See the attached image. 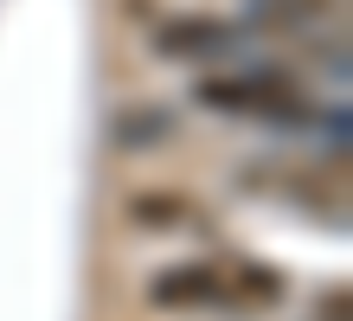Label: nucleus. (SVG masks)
<instances>
[{
	"label": "nucleus",
	"mask_w": 353,
	"mask_h": 321,
	"mask_svg": "<svg viewBox=\"0 0 353 321\" xmlns=\"http://www.w3.org/2000/svg\"><path fill=\"white\" fill-rule=\"evenodd\" d=\"M244 39H251L244 19H225V13H174V19H161V26H154V52L174 58V64H199V58L238 52Z\"/></svg>",
	"instance_id": "f03ea898"
},
{
	"label": "nucleus",
	"mask_w": 353,
	"mask_h": 321,
	"mask_svg": "<svg viewBox=\"0 0 353 321\" xmlns=\"http://www.w3.org/2000/svg\"><path fill=\"white\" fill-rule=\"evenodd\" d=\"M199 110L219 116H244V122H270V128H308L321 122L315 97L302 90L296 71H270V64H244V71H212L193 84Z\"/></svg>",
	"instance_id": "f257e3e1"
},
{
	"label": "nucleus",
	"mask_w": 353,
	"mask_h": 321,
	"mask_svg": "<svg viewBox=\"0 0 353 321\" xmlns=\"http://www.w3.org/2000/svg\"><path fill=\"white\" fill-rule=\"evenodd\" d=\"M148 309H232V276L219 257H186L148 276Z\"/></svg>",
	"instance_id": "7ed1b4c3"
},
{
	"label": "nucleus",
	"mask_w": 353,
	"mask_h": 321,
	"mask_svg": "<svg viewBox=\"0 0 353 321\" xmlns=\"http://www.w3.org/2000/svg\"><path fill=\"white\" fill-rule=\"evenodd\" d=\"M225 276H232V309H270L289 295V276L270 264H251V257H225Z\"/></svg>",
	"instance_id": "39448f33"
},
{
	"label": "nucleus",
	"mask_w": 353,
	"mask_h": 321,
	"mask_svg": "<svg viewBox=\"0 0 353 321\" xmlns=\"http://www.w3.org/2000/svg\"><path fill=\"white\" fill-rule=\"evenodd\" d=\"M327 7H334V0H257L244 26H257V32H296V26H315Z\"/></svg>",
	"instance_id": "0eeeda50"
},
{
	"label": "nucleus",
	"mask_w": 353,
	"mask_h": 321,
	"mask_svg": "<svg viewBox=\"0 0 353 321\" xmlns=\"http://www.w3.org/2000/svg\"><path fill=\"white\" fill-rule=\"evenodd\" d=\"M122 219L141 231H180V225H205V206L180 186H141L122 200Z\"/></svg>",
	"instance_id": "20e7f679"
},
{
	"label": "nucleus",
	"mask_w": 353,
	"mask_h": 321,
	"mask_svg": "<svg viewBox=\"0 0 353 321\" xmlns=\"http://www.w3.org/2000/svg\"><path fill=\"white\" fill-rule=\"evenodd\" d=\"M168 135H180V116L168 103H135V110H122L110 122V142L116 148H161Z\"/></svg>",
	"instance_id": "423d86ee"
}]
</instances>
